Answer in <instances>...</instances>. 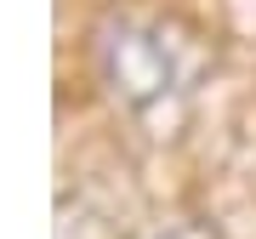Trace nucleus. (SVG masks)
<instances>
[{
    "label": "nucleus",
    "mask_w": 256,
    "mask_h": 239,
    "mask_svg": "<svg viewBox=\"0 0 256 239\" xmlns=\"http://www.w3.org/2000/svg\"><path fill=\"white\" fill-rule=\"evenodd\" d=\"M102 80L126 102L131 114L165 108V102L188 97L200 80V57L188 46H165V28H120L114 40H102Z\"/></svg>",
    "instance_id": "f257e3e1"
},
{
    "label": "nucleus",
    "mask_w": 256,
    "mask_h": 239,
    "mask_svg": "<svg viewBox=\"0 0 256 239\" xmlns=\"http://www.w3.org/2000/svg\"><path fill=\"white\" fill-rule=\"evenodd\" d=\"M148 239H216V234L194 228V222H176V228H160V234H148Z\"/></svg>",
    "instance_id": "f03ea898"
}]
</instances>
